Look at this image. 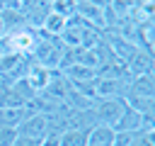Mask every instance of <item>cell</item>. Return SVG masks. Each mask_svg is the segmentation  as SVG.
<instances>
[{
    "mask_svg": "<svg viewBox=\"0 0 155 146\" xmlns=\"http://www.w3.org/2000/svg\"><path fill=\"white\" fill-rule=\"evenodd\" d=\"M126 107H128V102H126L124 97H102V100L94 102L92 109H94V117H97L99 124L114 127V124L121 119V114L126 112Z\"/></svg>",
    "mask_w": 155,
    "mask_h": 146,
    "instance_id": "cell-1",
    "label": "cell"
},
{
    "mask_svg": "<svg viewBox=\"0 0 155 146\" xmlns=\"http://www.w3.org/2000/svg\"><path fill=\"white\" fill-rule=\"evenodd\" d=\"M29 63H31V58H29V56H19V54H2V56H0V78H2L7 85H12L15 80H19V78H24V75H27Z\"/></svg>",
    "mask_w": 155,
    "mask_h": 146,
    "instance_id": "cell-2",
    "label": "cell"
},
{
    "mask_svg": "<svg viewBox=\"0 0 155 146\" xmlns=\"http://www.w3.org/2000/svg\"><path fill=\"white\" fill-rule=\"evenodd\" d=\"M19 12L31 29H41L44 19L51 15V0H19Z\"/></svg>",
    "mask_w": 155,
    "mask_h": 146,
    "instance_id": "cell-3",
    "label": "cell"
},
{
    "mask_svg": "<svg viewBox=\"0 0 155 146\" xmlns=\"http://www.w3.org/2000/svg\"><path fill=\"white\" fill-rule=\"evenodd\" d=\"M124 66H126V71H128L131 78H136V75H148V73H153V54L136 46V49L124 58Z\"/></svg>",
    "mask_w": 155,
    "mask_h": 146,
    "instance_id": "cell-4",
    "label": "cell"
},
{
    "mask_svg": "<svg viewBox=\"0 0 155 146\" xmlns=\"http://www.w3.org/2000/svg\"><path fill=\"white\" fill-rule=\"evenodd\" d=\"M46 134H48V114H44V112H31V114L17 127V136L44 139Z\"/></svg>",
    "mask_w": 155,
    "mask_h": 146,
    "instance_id": "cell-5",
    "label": "cell"
},
{
    "mask_svg": "<svg viewBox=\"0 0 155 146\" xmlns=\"http://www.w3.org/2000/svg\"><path fill=\"white\" fill-rule=\"evenodd\" d=\"M0 22H2L5 36L17 34V32H22V29H31V27L27 24L24 15L19 12V7H17V10H2V12H0Z\"/></svg>",
    "mask_w": 155,
    "mask_h": 146,
    "instance_id": "cell-6",
    "label": "cell"
},
{
    "mask_svg": "<svg viewBox=\"0 0 155 146\" xmlns=\"http://www.w3.org/2000/svg\"><path fill=\"white\" fill-rule=\"evenodd\" d=\"M128 95H133V97H155V80H153V73L131 78L126 97H128Z\"/></svg>",
    "mask_w": 155,
    "mask_h": 146,
    "instance_id": "cell-7",
    "label": "cell"
},
{
    "mask_svg": "<svg viewBox=\"0 0 155 146\" xmlns=\"http://www.w3.org/2000/svg\"><path fill=\"white\" fill-rule=\"evenodd\" d=\"M116 134L119 131H126V134H133V131H140L143 129V114H138L136 109H131V107H126V112L121 114V119L111 127Z\"/></svg>",
    "mask_w": 155,
    "mask_h": 146,
    "instance_id": "cell-8",
    "label": "cell"
},
{
    "mask_svg": "<svg viewBox=\"0 0 155 146\" xmlns=\"http://www.w3.org/2000/svg\"><path fill=\"white\" fill-rule=\"evenodd\" d=\"M114 129L111 127H104V124H99V127H94V129H90V134H87V146H114Z\"/></svg>",
    "mask_w": 155,
    "mask_h": 146,
    "instance_id": "cell-9",
    "label": "cell"
},
{
    "mask_svg": "<svg viewBox=\"0 0 155 146\" xmlns=\"http://www.w3.org/2000/svg\"><path fill=\"white\" fill-rule=\"evenodd\" d=\"M87 129H65L61 131V146H87Z\"/></svg>",
    "mask_w": 155,
    "mask_h": 146,
    "instance_id": "cell-10",
    "label": "cell"
},
{
    "mask_svg": "<svg viewBox=\"0 0 155 146\" xmlns=\"http://www.w3.org/2000/svg\"><path fill=\"white\" fill-rule=\"evenodd\" d=\"M65 24H68V19H65V17H61V15L51 12V15L44 19L41 32H46V34H51V36H61V34H63V29H65Z\"/></svg>",
    "mask_w": 155,
    "mask_h": 146,
    "instance_id": "cell-11",
    "label": "cell"
},
{
    "mask_svg": "<svg viewBox=\"0 0 155 146\" xmlns=\"http://www.w3.org/2000/svg\"><path fill=\"white\" fill-rule=\"evenodd\" d=\"M75 5H78V0H51V12L70 19L75 15Z\"/></svg>",
    "mask_w": 155,
    "mask_h": 146,
    "instance_id": "cell-12",
    "label": "cell"
},
{
    "mask_svg": "<svg viewBox=\"0 0 155 146\" xmlns=\"http://www.w3.org/2000/svg\"><path fill=\"white\" fill-rule=\"evenodd\" d=\"M10 107H24V102L17 97V92L7 85L2 92H0V109H10Z\"/></svg>",
    "mask_w": 155,
    "mask_h": 146,
    "instance_id": "cell-13",
    "label": "cell"
},
{
    "mask_svg": "<svg viewBox=\"0 0 155 146\" xmlns=\"http://www.w3.org/2000/svg\"><path fill=\"white\" fill-rule=\"evenodd\" d=\"M15 141H17V129L0 127V146H15Z\"/></svg>",
    "mask_w": 155,
    "mask_h": 146,
    "instance_id": "cell-14",
    "label": "cell"
},
{
    "mask_svg": "<svg viewBox=\"0 0 155 146\" xmlns=\"http://www.w3.org/2000/svg\"><path fill=\"white\" fill-rule=\"evenodd\" d=\"M39 146H61V134H53V131H48L41 141H39Z\"/></svg>",
    "mask_w": 155,
    "mask_h": 146,
    "instance_id": "cell-15",
    "label": "cell"
},
{
    "mask_svg": "<svg viewBox=\"0 0 155 146\" xmlns=\"http://www.w3.org/2000/svg\"><path fill=\"white\" fill-rule=\"evenodd\" d=\"M39 141H41V139H27V136H17L15 146H39Z\"/></svg>",
    "mask_w": 155,
    "mask_h": 146,
    "instance_id": "cell-16",
    "label": "cell"
},
{
    "mask_svg": "<svg viewBox=\"0 0 155 146\" xmlns=\"http://www.w3.org/2000/svg\"><path fill=\"white\" fill-rule=\"evenodd\" d=\"M19 7V0H0V12L2 10H17Z\"/></svg>",
    "mask_w": 155,
    "mask_h": 146,
    "instance_id": "cell-17",
    "label": "cell"
},
{
    "mask_svg": "<svg viewBox=\"0 0 155 146\" xmlns=\"http://www.w3.org/2000/svg\"><path fill=\"white\" fill-rule=\"evenodd\" d=\"M87 2H92V5H97V7H102V10H107L114 0H87Z\"/></svg>",
    "mask_w": 155,
    "mask_h": 146,
    "instance_id": "cell-18",
    "label": "cell"
},
{
    "mask_svg": "<svg viewBox=\"0 0 155 146\" xmlns=\"http://www.w3.org/2000/svg\"><path fill=\"white\" fill-rule=\"evenodd\" d=\"M5 88H7V83H5V80H2V78H0V92H2V90H5Z\"/></svg>",
    "mask_w": 155,
    "mask_h": 146,
    "instance_id": "cell-19",
    "label": "cell"
},
{
    "mask_svg": "<svg viewBox=\"0 0 155 146\" xmlns=\"http://www.w3.org/2000/svg\"><path fill=\"white\" fill-rule=\"evenodd\" d=\"M5 36V29H2V22H0V39Z\"/></svg>",
    "mask_w": 155,
    "mask_h": 146,
    "instance_id": "cell-20",
    "label": "cell"
},
{
    "mask_svg": "<svg viewBox=\"0 0 155 146\" xmlns=\"http://www.w3.org/2000/svg\"><path fill=\"white\" fill-rule=\"evenodd\" d=\"M2 54H5V51H2V41H0V56H2Z\"/></svg>",
    "mask_w": 155,
    "mask_h": 146,
    "instance_id": "cell-21",
    "label": "cell"
}]
</instances>
